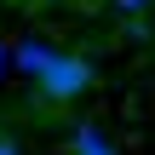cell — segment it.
<instances>
[{
    "mask_svg": "<svg viewBox=\"0 0 155 155\" xmlns=\"http://www.w3.org/2000/svg\"><path fill=\"white\" fill-rule=\"evenodd\" d=\"M69 150H75V155H121L109 138H104V127H98V121H81V127H75V138H69Z\"/></svg>",
    "mask_w": 155,
    "mask_h": 155,
    "instance_id": "cell-3",
    "label": "cell"
},
{
    "mask_svg": "<svg viewBox=\"0 0 155 155\" xmlns=\"http://www.w3.org/2000/svg\"><path fill=\"white\" fill-rule=\"evenodd\" d=\"M115 6H121V12H150L155 0H115Z\"/></svg>",
    "mask_w": 155,
    "mask_h": 155,
    "instance_id": "cell-4",
    "label": "cell"
},
{
    "mask_svg": "<svg viewBox=\"0 0 155 155\" xmlns=\"http://www.w3.org/2000/svg\"><path fill=\"white\" fill-rule=\"evenodd\" d=\"M6 69H12V46L0 40V75H6Z\"/></svg>",
    "mask_w": 155,
    "mask_h": 155,
    "instance_id": "cell-6",
    "label": "cell"
},
{
    "mask_svg": "<svg viewBox=\"0 0 155 155\" xmlns=\"http://www.w3.org/2000/svg\"><path fill=\"white\" fill-rule=\"evenodd\" d=\"M0 155H23V144L17 138H0Z\"/></svg>",
    "mask_w": 155,
    "mask_h": 155,
    "instance_id": "cell-5",
    "label": "cell"
},
{
    "mask_svg": "<svg viewBox=\"0 0 155 155\" xmlns=\"http://www.w3.org/2000/svg\"><path fill=\"white\" fill-rule=\"evenodd\" d=\"M52 58H58V46H52V40H40V35H23V40L12 46V63H17L23 75H35V81L52 69Z\"/></svg>",
    "mask_w": 155,
    "mask_h": 155,
    "instance_id": "cell-2",
    "label": "cell"
},
{
    "mask_svg": "<svg viewBox=\"0 0 155 155\" xmlns=\"http://www.w3.org/2000/svg\"><path fill=\"white\" fill-rule=\"evenodd\" d=\"M35 86H40V98H46V104H75V98L92 86V63H86L81 52H58V58H52V69H46Z\"/></svg>",
    "mask_w": 155,
    "mask_h": 155,
    "instance_id": "cell-1",
    "label": "cell"
}]
</instances>
